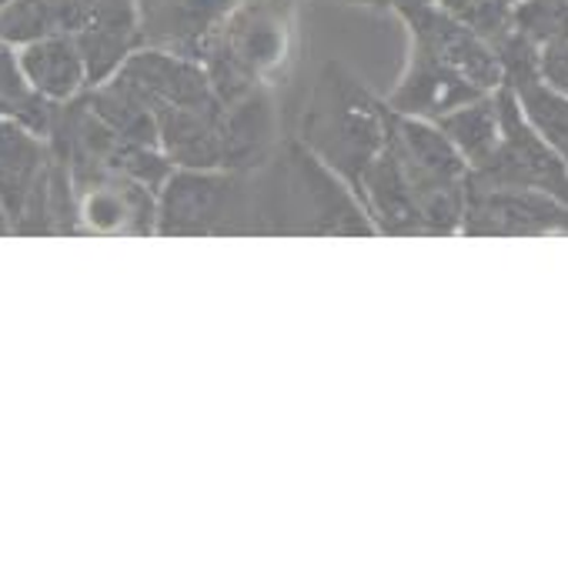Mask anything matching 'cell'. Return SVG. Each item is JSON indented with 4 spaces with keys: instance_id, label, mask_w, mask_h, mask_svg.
<instances>
[{
    "instance_id": "23",
    "label": "cell",
    "mask_w": 568,
    "mask_h": 568,
    "mask_svg": "<svg viewBox=\"0 0 568 568\" xmlns=\"http://www.w3.org/2000/svg\"><path fill=\"white\" fill-rule=\"evenodd\" d=\"M11 8V0H0V18H4V11Z\"/></svg>"
},
{
    "instance_id": "20",
    "label": "cell",
    "mask_w": 568,
    "mask_h": 568,
    "mask_svg": "<svg viewBox=\"0 0 568 568\" xmlns=\"http://www.w3.org/2000/svg\"><path fill=\"white\" fill-rule=\"evenodd\" d=\"M538 71H541V78H545L551 88H558V91L568 94V41H558V44L541 48V54H538Z\"/></svg>"
},
{
    "instance_id": "12",
    "label": "cell",
    "mask_w": 568,
    "mask_h": 568,
    "mask_svg": "<svg viewBox=\"0 0 568 568\" xmlns=\"http://www.w3.org/2000/svg\"><path fill=\"white\" fill-rule=\"evenodd\" d=\"M481 94H491V91L475 88L468 78H462L458 71L442 64L435 54L412 44L408 68H405L402 81L395 84V91L385 98V104L395 114H408V118H422V121H442L445 114L458 111L462 104H468Z\"/></svg>"
},
{
    "instance_id": "17",
    "label": "cell",
    "mask_w": 568,
    "mask_h": 568,
    "mask_svg": "<svg viewBox=\"0 0 568 568\" xmlns=\"http://www.w3.org/2000/svg\"><path fill=\"white\" fill-rule=\"evenodd\" d=\"M58 111H61V104L41 98L31 88V81H28V74L21 68L18 48L8 44V41H0V118L21 121L24 128L51 138Z\"/></svg>"
},
{
    "instance_id": "6",
    "label": "cell",
    "mask_w": 568,
    "mask_h": 568,
    "mask_svg": "<svg viewBox=\"0 0 568 568\" xmlns=\"http://www.w3.org/2000/svg\"><path fill=\"white\" fill-rule=\"evenodd\" d=\"M54 148L21 121L0 118V211L11 234H48Z\"/></svg>"
},
{
    "instance_id": "13",
    "label": "cell",
    "mask_w": 568,
    "mask_h": 568,
    "mask_svg": "<svg viewBox=\"0 0 568 568\" xmlns=\"http://www.w3.org/2000/svg\"><path fill=\"white\" fill-rule=\"evenodd\" d=\"M277 148V121L271 88H261L234 104L224 114V168L227 171H257Z\"/></svg>"
},
{
    "instance_id": "10",
    "label": "cell",
    "mask_w": 568,
    "mask_h": 568,
    "mask_svg": "<svg viewBox=\"0 0 568 568\" xmlns=\"http://www.w3.org/2000/svg\"><path fill=\"white\" fill-rule=\"evenodd\" d=\"M81 231L91 234H154L158 191L131 174L108 171L78 184Z\"/></svg>"
},
{
    "instance_id": "15",
    "label": "cell",
    "mask_w": 568,
    "mask_h": 568,
    "mask_svg": "<svg viewBox=\"0 0 568 568\" xmlns=\"http://www.w3.org/2000/svg\"><path fill=\"white\" fill-rule=\"evenodd\" d=\"M98 11L101 0H11L0 18V41L21 48L58 34L78 38Z\"/></svg>"
},
{
    "instance_id": "4",
    "label": "cell",
    "mask_w": 568,
    "mask_h": 568,
    "mask_svg": "<svg viewBox=\"0 0 568 568\" xmlns=\"http://www.w3.org/2000/svg\"><path fill=\"white\" fill-rule=\"evenodd\" d=\"M158 234H254L251 171L174 168L158 191Z\"/></svg>"
},
{
    "instance_id": "22",
    "label": "cell",
    "mask_w": 568,
    "mask_h": 568,
    "mask_svg": "<svg viewBox=\"0 0 568 568\" xmlns=\"http://www.w3.org/2000/svg\"><path fill=\"white\" fill-rule=\"evenodd\" d=\"M0 234H11V224H8L4 211H0Z\"/></svg>"
},
{
    "instance_id": "1",
    "label": "cell",
    "mask_w": 568,
    "mask_h": 568,
    "mask_svg": "<svg viewBox=\"0 0 568 568\" xmlns=\"http://www.w3.org/2000/svg\"><path fill=\"white\" fill-rule=\"evenodd\" d=\"M254 234H378L365 204L298 138L251 171Z\"/></svg>"
},
{
    "instance_id": "8",
    "label": "cell",
    "mask_w": 568,
    "mask_h": 568,
    "mask_svg": "<svg viewBox=\"0 0 568 568\" xmlns=\"http://www.w3.org/2000/svg\"><path fill=\"white\" fill-rule=\"evenodd\" d=\"M395 11L402 14L415 48L435 54L442 64L458 71L481 91H498L505 84L495 48L465 21L448 14L438 0H398Z\"/></svg>"
},
{
    "instance_id": "7",
    "label": "cell",
    "mask_w": 568,
    "mask_h": 568,
    "mask_svg": "<svg viewBox=\"0 0 568 568\" xmlns=\"http://www.w3.org/2000/svg\"><path fill=\"white\" fill-rule=\"evenodd\" d=\"M108 81L138 98L154 114V121L174 111L221 101L201 61L164 48H138Z\"/></svg>"
},
{
    "instance_id": "18",
    "label": "cell",
    "mask_w": 568,
    "mask_h": 568,
    "mask_svg": "<svg viewBox=\"0 0 568 568\" xmlns=\"http://www.w3.org/2000/svg\"><path fill=\"white\" fill-rule=\"evenodd\" d=\"M508 88L515 91L525 118L535 124V131L551 144V151L568 168V94L558 91V88H551L541 78V71L521 74V78L508 81Z\"/></svg>"
},
{
    "instance_id": "11",
    "label": "cell",
    "mask_w": 568,
    "mask_h": 568,
    "mask_svg": "<svg viewBox=\"0 0 568 568\" xmlns=\"http://www.w3.org/2000/svg\"><path fill=\"white\" fill-rule=\"evenodd\" d=\"M244 0H138L144 48H164L201 61L221 24Z\"/></svg>"
},
{
    "instance_id": "16",
    "label": "cell",
    "mask_w": 568,
    "mask_h": 568,
    "mask_svg": "<svg viewBox=\"0 0 568 568\" xmlns=\"http://www.w3.org/2000/svg\"><path fill=\"white\" fill-rule=\"evenodd\" d=\"M448 141L458 148V154L468 161V171L481 168L501 144V108H498V91L481 94L468 104H462L458 111L445 114L442 121H435Z\"/></svg>"
},
{
    "instance_id": "14",
    "label": "cell",
    "mask_w": 568,
    "mask_h": 568,
    "mask_svg": "<svg viewBox=\"0 0 568 568\" xmlns=\"http://www.w3.org/2000/svg\"><path fill=\"white\" fill-rule=\"evenodd\" d=\"M18 54H21V68H24L31 88L54 104H68L91 88L88 61H84L78 41L68 34L21 44Z\"/></svg>"
},
{
    "instance_id": "9",
    "label": "cell",
    "mask_w": 568,
    "mask_h": 568,
    "mask_svg": "<svg viewBox=\"0 0 568 568\" xmlns=\"http://www.w3.org/2000/svg\"><path fill=\"white\" fill-rule=\"evenodd\" d=\"M568 231V204L531 187L471 184L462 234H551Z\"/></svg>"
},
{
    "instance_id": "2",
    "label": "cell",
    "mask_w": 568,
    "mask_h": 568,
    "mask_svg": "<svg viewBox=\"0 0 568 568\" xmlns=\"http://www.w3.org/2000/svg\"><path fill=\"white\" fill-rule=\"evenodd\" d=\"M392 108L378 101L345 64L325 61L302 108L295 138L358 191L378 158Z\"/></svg>"
},
{
    "instance_id": "3",
    "label": "cell",
    "mask_w": 568,
    "mask_h": 568,
    "mask_svg": "<svg viewBox=\"0 0 568 568\" xmlns=\"http://www.w3.org/2000/svg\"><path fill=\"white\" fill-rule=\"evenodd\" d=\"M302 0H244L211 38L201 64L224 104H234L271 81L292 61Z\"/></svg>"
},
{
    "instance_id": "19",
    "label": "cell",
    "mask_w": 568,
    "mask_h": 568,
    "mask_svg": "<svg viewBox=\"0 0 568 568\" xmlns=\"http://www.w3.org/2000/svg\"><path fill=\"white\" fill-rule=\"evenodd\" d=\"M511 31L535 48L568 41V0H511Z\"/></svg>"
},
{
    "instance_id": "21",
    "label": "cell",
    "mask_w": 568,
    "mask_h": 568,
    "mask_svg": "<svg viewBox=\"0 0 568 568\" xmlns=\"http://www.w3.org/2000/svg\"><path fill=\"white\" fill-rule=\"evenodd\" d=\"M345 4H365V8H395L398 0H345Z\"/></svg>"
},
{
    "instance_id": "5",
    "label": "cell",
    "mask_w": 568,
    "mask_h": 568,
    "mask_svg": "<svg viewBox=\"0 0 568 568\" xmlns=\"http://www.w3.org/2000/svg\"><path fill=\"white\" fill-rule=\"evenodd\" d=\"M498 108H501V144L481 168L468 171V181L498 184V187H531L568 204V168L525 118L508 84L498 88Z\"/></svg>"
}]
</instances>
